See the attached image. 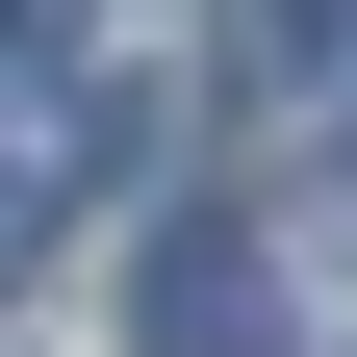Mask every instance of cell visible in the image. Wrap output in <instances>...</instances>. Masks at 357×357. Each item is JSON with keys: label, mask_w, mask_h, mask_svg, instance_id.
Returning <instances> with one entry per match:
<instances>
[{"label": "cell", "mask_w": 357, "mask_h": 357, "mask_svg": "<svg viewBox=\"0 0 357 357\" xmlns=\"http://www.w3.org/2000/svg\"><path fill=\"white\" fill-rule=\"evenodd\" d=\"M128 357H281V255H255V230H204V204H178V230L128 255Z\"/></svg>", "instance_id": "6da1fadb"}, {"label": "cell", "mask_w": 357, "mask_h": 357, "mask_svg": "<svg viewBox=\"0 0 357 357\" xmlns=\"http://www.w3.org/2000/svg\"><path fill=\"white\" fill-rule=\"evenodd\" d=\"M26 230H52V204H26V153H0V281H26Z\"/></svg>", "instance_id": "7a4b0ae2"}]
</instances>
